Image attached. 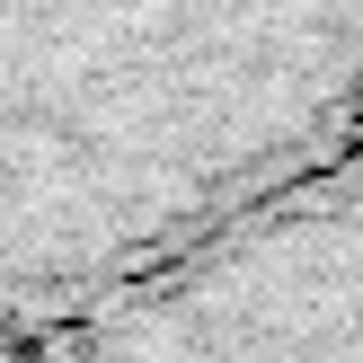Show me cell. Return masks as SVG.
<instances>
[{
	"label": "cell",
	"mask_w": 363,
	"mask_h": 363,
	"mask_svg": "<svg viewBox=\"0 0 363 363\" xmlns=\"http://www.w3.org/2000/svg\"><path fill=\"white\" fill-rule=\"evenodd\" d=\"M363 142V0H0V311L89 319Z\"/></svg>",
	"instance_id": "6da1fadb"
},
{
	"label": "cell",
	"mask_w": 363,
	"mask_h": 363,
	"mask_svg": "<svg viewBox=\"0 0 363 363\" xmlns=\"http://www.w3.org/2000/svg\"><path fill=\"white\" fill-rule=\"evenodd\" d=\"M71 363H363V142L71 319Z\"/></svg>",
	"instance_id": "7a4b0ae2"
}]
</instances>
